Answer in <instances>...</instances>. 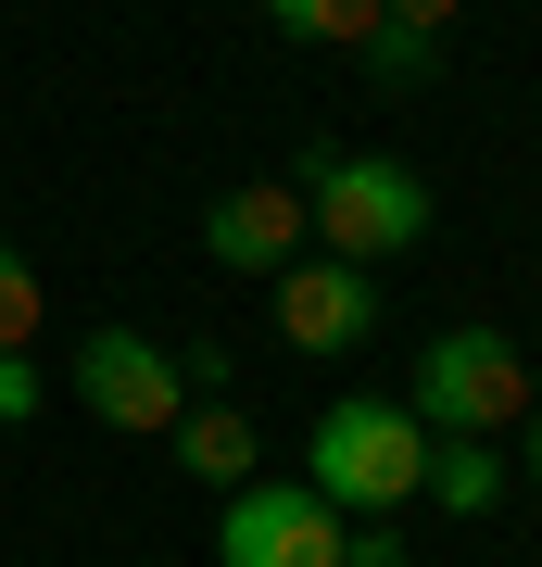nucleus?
Instances as JSON below:
<instances>
[{"label":"nucleus","mask_w":542,"mask_h":567,"mask_svg":"<svg viewBox=\"0 0 542 567\" xmlns=\"http://www.w3.org/2000/svg\"><path fill=\"white\" fill-rule=\"evenodd\" d=\"M379 13H391V25H429V39H442V25H454V0H379Z\"/></svg>","instance_id":"nucleus-16"},{"label":"nucleus","mask_w":542,"mask_h":567,"mask_svg":"<svg viewBox=\"0 0 542 567\" xmlns=\"http://www.w3.org/2000/svg\"><path fill=\"white\" fill-rule=\"evenodd\" d=\"M177 391H227V341H215V328H202V341L177 353Z\"/></svg>","instance_id":"nucleus-14"},{"label":"nucleus","mask_w":542,"mask_h":567,"mask_svg":"<svg viewBox=\"0 0 542 567\" xmlns=\"http://www.w3.org/2000/svg\"><path fill=\"white\" fill-rule=\"evenodd\" d=\"M530 480H542V365H530Z\"/></svg>","instance_id":"nucleus-17"},{"label":"nucleus","mask_w":542,"mask_h":567,"mask_svg":"<svg viewBox=\"0 0 542 567\" xmlns=\"http://www.w3.org/2000/svg\"><path fill=\"white\" fill-rule=\"evenodd\" d=\"M76 404L101 416V429H177V353L164 341H140V328H89L76 341Z\"/></svg>","instance_id":"nucleus-5"},{"label":"nucleus","mask_w":542,"mask_h":567,"mask_svg":"<svg viewBox=\"0 0 542 567\" xmlns=\"http://www.w3.org/2000/svg\"><path fill=\"white\" fill-rule=\"evenodd\" d=\"M265 25H278V39H341V51H366V39H379V0H265Z\"/></svg>","instance_id":"nucleus-10"},{"label":"nucleus","mask_w":542,"mask_h":567,"mask_svg":"<svg viewBox=\"0 0 542 567\" xmlns=\"http://www.w3.org/2000/svg\"><path fill=\"white\" fill-rule=\"evenodd\" d=\"M341 567H403V529H379V517H366L354 543H341Z\"/></svg>","instance_id":"nucleus-15"},{"label":"nucleus","mask_w":542,"mask_h":567,"mask_svg":"<svg viewBox=\"0 0 542 567\" xmlns=\"http://www.w3.org/2000/svg\"><path fill=\"white\" fill-rule=\"evenodd\" d=\"M417 492H429L442 517H492V505H504V454H492V442H429V480H417Z\"/></svg>","instance_id":"nucleus-9"},{"label":"nucleus","mask_w":542,"mask_h":567,"mask_svg":"<svg viewBox=\"0 0 542 567\" xmlns=\"http://www.w3.org/2000/svg\"><path fill=\"white\" fill-rule=\"evenodd\" d=\"M265 290H278V341L290 353H354L366 328H379V290H366V265H341V252H290Z\"/></svg>","instance_id":"nucleus-6"},{"label":"nucleus","mask_w":542,"mask_h":567,"mask_svg":"<svg viewBox=\"0 0 542 567\" xmlns=\"http://www.w3.org/2000/svg\"><path fill=\"white\" fill-rule=\"evenodd\" d=\"M25 341H39V265L0 240V353H25Z\"/></svg>","instance_id":"nucleus-12"},{"label":"nucleus","mask_w":542,"mask_h":567,"mask_svg":"<svg viewBox=\"0 0 542 567\" xmlns=\"http://www.w3.org/2000/svg\"><path fill=\"white\" fill-rule=\"evenodd\" d=\"M417 429L429 442H492L504 416H530V353L504 341V328H442V341L417 353Z\"/></svg>","instance_id":"nucleus-3"},{"label":"nucleus","mask_w":542,"mask_h":567,"mask_svg":"<svg viewBox=\"0 0 542 567\" xmlns=\"http://www.w3.org/2000/svg\"><path fill=\"white\" fill-rule=\"evenodd\" d=\"M366 63H379V89H429V76H442V39H429V25H391V13H379Z\"/></svg>","instance_id":"nucleus-11"},{"label":"nucleus","mask_w":542,"mask_h":567,"mask_svg":"<svg viewBox=\"0 0 542 567\" xmlns=\"http://www.w3.org/2000/svg\"><path fill=\"white\" fill-rule=\"evenodd\" d=\"M51 404V379H39V353H0V429H25Z\"/></svg>","instance_id":"nucleus-13"},{"label":"nucleus","mask_w":542,"mask_h":567,"mask_svg":"<svg viewBox=\"0 0 542 567\" xmlns=\"http://www.w3.org/2000/svg\"><path fill=\"white\" fill-rule=\"evenodd\" d=\"M290 189H303V227H316L341 265H391V252L429 240V177L391 164V152H328V140H303Z\"/></svg>","instance_id":"nucleus-1"},{"label":"nucleus","mask_w":542,"mask_h":567,"mask_svg":"<svg viewBox=\"0 0 542 567\" xmlns=\"http://www.w3.org/2000/svg\"><path fill=\"white\" fill-rule=\"evenodd\" d=\"M164 442H177V466H190L202 492H241V480H253V454H265L241 404H177V429H164Z\"/></svg>","instance_id":"nucleus-8"},{"label":"nucleus","mask_w":542,"mask_h":567,"mask_svg":"<svg viewBox=\"0 0 542 567\" xmlns=\"http://www.w3.org/2000/svg\"><path fill=\"white\" fill-rule=\"evenodd\" d=\"M341 543H354V517L328 505V492H265V480H241L227 492V517H215V567H341Z\"/></svg>","instance_id":"nucleus-4"},{"label":"nucleus","mask_w":542,"mask_h":567,"mask_svg":"<svg viewBox=\"0 0 542 567\" xmlns=\"http://www.w3.org/2000/svg\"><path fill=\"white\" fill-rule=\"evenodd\" d=\"M202 252H215L227 278H278V265L303 252V189H290V177H241V189H215Z\"/></svg>","instance_id":"nucleus-7"},{"label":"nucleus","mask_w":542,"mask_h":567,"mask_svg":"<svg viewBox=\"0 0 542 567\" xmlns=\"http://www.w3.org/2000/svg\"><path fill=\"white\" fill-rule=\"evenodd\" d=\"M417 480H429V429L417 404H379V391H341L303 442V492H328L341 517H403Z\"/></svg>","instance_id":"nucleus-2"}]
</instances>
